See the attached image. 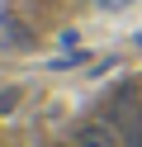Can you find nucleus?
I'll use <instances>...</instances> for the list:
<instances>
[{
    "mask_svg": "<svg viewBox=\"0 0 142 147\" xmlns=\"http://www.w3.org/2000/svg\"><path fill=\"white\" fill-rule=\"evenodd\" d=\"M5 38H9V43H14V48H33V33H28V29H24V24H19V19H14V14H5Z\"/></svg>",
    "mask_w": 142,
    "mask_h": 147,
    "instance_id": "nucleus-1",
    "label": "nucleus"
},
{
    "mask_svg": "<svg viewBox=\"0 0 142 147\" xmlns=\"http://www.w3.org/2000/svg\"><path fill=\"white\" fill-rule=\"evenodd\" d=\"M14 105H19V86H5L0 90V114H9Z\"/></svg>",
    "mask_w": 142,
    "mask_h": 147,
    "instance_id": "nucleus-2",
    "label": "nucleus"
}]
</instances>
